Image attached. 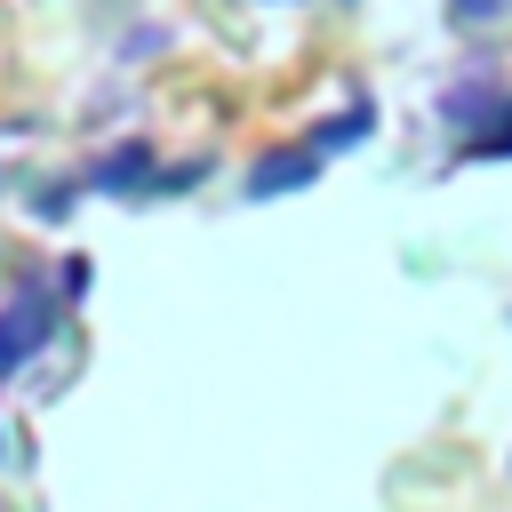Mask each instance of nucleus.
Wrapping results in <instances>:
<instances>
[{
    "label": "nucleus",
    "instance_id": "obj_1",
    "mask_svg": "<svg viewBox=\"0 0 512 512\" xmlns=\"http://www.w3.org/2000/svg\"><path fill=\"white\" fill-rule=\"evenodd\" d=\"M40 336H48V312H40V304H16V312H8V328H0V368H16V352H24V344H40Z\"/></svg>",
    "mask_w": 512,
    "mask_h": 512
}]
</instances>
